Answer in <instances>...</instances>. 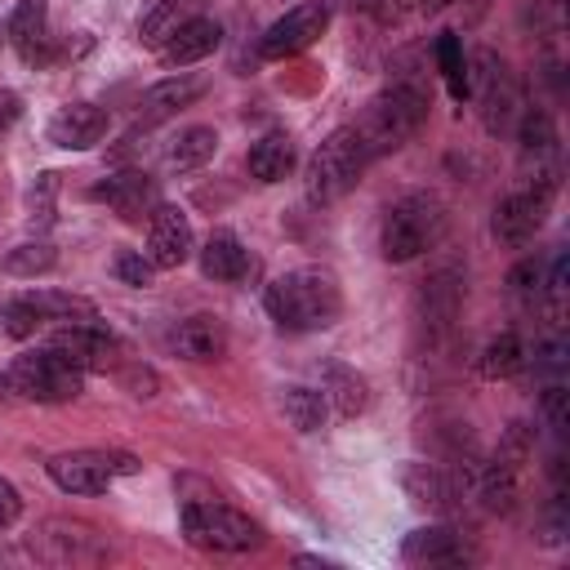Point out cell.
<instances>
[{
    "label": "cell",
    "mask_w": 570,
    "mask_h": 570,
    "mask_svg": "<svg viewBox=\"0 0 570 570\" xmlns=\"http://www.w3.org/2000/svg\"><path fill=\"white\" fill-rule=\"evenodd\" d=\"M263 303H267V316L289 330V334H312V330H330L338 316H343V289H338V276L321 263H303L285 276H276L267 289H263Z\"/></svg>",
    "instance_id": "1"
},
{
    "label": "cell",
    "mask_w": 570,
    "mask_h": 570,
    "mask_svg": "<svg viewBox=\"0 0 570 570\" xmlns=\"http://www.w3.org/2000/svg\"><path fill=\"white\" fill-rule=\"evenodd\" d=\"M80 392H85V370H76L58 347L22 352L0 374V396H18V401L62 405V401H76Z\"/></svg>",
    "instance_id": "2"
},
{
    "label": "cell",
    "mask_w": 570,
    "mask_h": 570,
    "mask_svg": "<svg viewBox=\"0 0 570 570\" xmlns=\"http://www.w3.org/2000/svg\"><path fill=\"white\" fill-rule=\"evenodd\" d=\"M423 120H428V98H423V89L410 85V80H396V85H387L383 94L370 98V107H365L356 134H361V142H365V151H370V160H374V156L396 151L401 142H410Z\"/></svg>",
    "instance_id": "3"
},
{
    "label": "cell",
    "mask_w": 570,
    "mask_h": 570,
    "mask_svg": "<svg viewBox=\"0 0 570 570\" xmlns=\"http://www.w3.org/2000/svg\"><path fill=\"white\" fill-rule=\"evenodd\" d=\"M365 165H370V151H365L356 125H338L312 151V160L303 169V196L312 205H334L338 196H347L356 187V178L365 174Z\"/></svg>",
    "instance_id": "4"
},
{
    "label": "cell",
    "mask_w": 570,
    "mask_h": 570,
    "mask_svg": "<svg viewBox=\"0 0 570 570\" xmlns=\"http://www.w3.org/2000/svg\"><path fill=\"white\" fill-rule=\"evenodd\" d=\"M441 236H445V205L428 191H410L396 205H387L379 249H383L387 263H410L423 249H432Z\"/></svg>",
    "instance_id": "5"
},
{
    "label": "cell",
    "mask_w": 570,
    "mask_h": 570,
    "mask_svg": "<svg viewBox=\"0 0 570 570\" xmlns=\"http://www.w3.org/2000/svg\"><path fill=\"white\" fill-rule=\"evenodd\" d=\"M183 534L187 543L205 548V552H249L263 543L258 521H249L245 512H236L232 503H223L218 494H200V499H183Z\"/></svg>",
    "instance_id": "6"
},
{
    "label": "cell",
    "mask_w": 570,
    "mask_h": 570,
    "mask_svg": "<svg viewBox=\"0 0 570 570\" xmlns=\"http://www.w3.org/2000/svg\"><path fill=\"white\" fill-rule=\"evenodd\" d=\"M468 98H476V111H481V125L490 134H508L521 116V89L508 71V62L494 53V49H476L468 58Z\"/></svg>",
    "instance_id": "7"
},
{
    "label": "cell",
    "mask_w": 570,
    "mask_h": 570,
    "mask_svg": "<svg viewBox=\"0 0 570 570\" xmlns=\"http://www.w3.org/2000/svg\"><path fill=\"white\" fill-rule=\"evenodd\" d=\"M45 472L62 494H102L111 490L116 476H134L138 459L125 450H71V454H53Z\"/></svg>",
    "instance_id": "8"
},
{
    "label": "cell",
    "mask_w": 570,
    "mask_h": 570,
    "mask_svg": "<svg viewBox=\"0 0 570 570\" xmlns=\"http://www.w3.org/2000/svg\"><path fill=\"white\" fill-rule=\"evenodd\" d=\"M552 191H557V178H552V169H543L525 187H517L512 196H503L499 209H494V236L503 245H525L543 227L548 205H552Z\"/></svg>",
    "instance_id": "9"
},
{
    "label": "cell",
    "mask_w": 570,
    "mask_h": 570,
    "mask_svg": "<svg viewBox=\"0 0 570 570\" xmlns=\"http://www.w3.org/2000/svg\"><path fill=\"white\" fill-rule=\"evenodd\" d=\"M49 347H58V352H62L76 370H85V374H107V370H116L120 356H125L120 338H116L98 316L58 325L53 338H49Z\"/></svg>",
    "instance_id": "10"
},
{
    "label": "cell",
    "mask_w": 570,
    "mask_h": 570,
    "mask_svg": "<svg viewBox=\"0 0 570 570\" xmlns=\"http://www.w3.org/2000/svg\"><path fill=\"white\" fill-rule=\"evenodd\" d=\"M325 27H330V9H325L321 0L294 4L285 18H276V22L263 31L258 53H263V58H272V62H276V58H294V53H303L307 45H316Z\"/></svg>",
    "instance_id": "11"
},
{
    "label": "cell",
    "mask_w": 570,
    "mask_h": 570,
    "mask_svg": "<svg viewBox=\"0 0 570 570\" xmlns=\"http://www.w3.org/2000/svg\"><path fill=\"white\" fill-rule=\"evenodd\" d=\"M156 272H174L191 258V218L178 205H156L147 214V249Z\"/></svg>",
    "instance_id": "12"
},
{
    "label": "cell",
    "mask_w": 570,
    "mask_h": 570,
    "mask_svg": "<svg viewBox=\"0 0 570 570\" xmlns=\"http://www.w3.org/2000/svg\"><path fill=\"white\" fill-rule=\"evenodd\" d=\"M9 45L27 67H49L53 62V40H49V9L45 0H18L9 13Z\"/></svg>",
    "instance_id": "13"
},
{
    "label": "cell",
    "mask_w": 570,
    "mask_h": 570,
    "mask_svg": "<svg viewBox=\"0 0 570 570\" xmlns=\"http://www.w3.org/2000/svg\"><path fill=\"white\" fill-rule=\"evenodd\" d=\"M107 129H111V116H107L102 107H94V102H71V107H62V111L49 120V142L62 147V151H89V147H98V142L107 138Z\"/></svg>",
    "instance_id": "14"
},
{
    "label": "cell",
    "mask_w": 570,
    "mask_h": 570,
    "mask_svg": "<svg viewBox=\"0 0 570 570\" xmlns=\"http://www.w3.org/2000/svg\"><path fill=\"white\" fill-rule=\"evenodd\" d=\"M401 557L410 566H463V561H472V548L454 525H423V530L405 534Z\"/></svg>",
    "instance_id": "15"
},
{
    "label": "cell",
    "mask_w": 570,
    "mask_h": 570,
    "mask_svg": "<svg viewBox=\"0 0 570 570\" xmlns=\"http://www.w3.org/2000/svg\"><path fill=\"white\" fill-rule=\"evenodd\" d=\"M401 485L423 508H454V499H463V476L441 463H410L401 472Z\"/></svg>",
    "instance_id": "16"
},
{
    "label": "cell",
    "mask_w": 570,
    "mask_h": 570,
    "mask_svg": "<svg viewBox=\"0 0 570 570\" xmlns=\"http://www.w3.org/2000/svg\"><path fill=\"white\" fill-rule=\"evenodd\" d=\"M223 45V27L214 22V18H191V22H183L156 53H160V62L165 67H191V62H200V58H209L214 49Z\"/></svg>",
    "instance_id": "17"
},
{
    "label": "cell",
    "mask_w": 570,
    "mask_h": 570,
    "mask_svg": "<svg viewBox=\"0 0 570 570\" xmlns=\"http://www.w3.org/2000/svg\"><path fill=\"white\" fill-rule=\"evenodd\" d=\"M94 200H107V205H111L120 218H129V223L147 218V214L160 205L156 183H151L147 174H111L107 183L94 187Z\"/></svg>",
    "instance_id": "18"
},
{
    "label": "cell",
    "mask_w": 570,
    "mask_h": 570,
    "mask_svg": "<svg viewBox=\"0 0 570 570\" xmlns=\"http://www.w3.org/2000/svg\"><path fill=\"white\" fill-rule=\"evenodd\" d=\"M200 94H205V76H191V71L165 76L160 85H151V89L142 94V102H138V116H142L147 125H156V120H169V116H178L183 107H191Z\"/></svg>",
    "instance_id": "19"
},
{
    "label": "cell",
    "mask_w": 570,
    "mask_h": 570,
    "mask_svg": "<svg viewBox=\"0 0 570 570\" xmlns=\"http://www.w3.org/2000/svg\"><path fill=\"white\" fill-rule=\"evenodd\" d=\"M169 347L187 361H218L227 352V325L209 312H196V316L178 321V330L169 334Z\"/></svg>",
    "instance_id": "20"
},
{
    "label": "cell",
    "mask_w": 570,
    "mask_h": 570,
    "mask_svg": "<svg viewBox=\"0 0 570 570\" xmlns=\"http://www.w3.org/2000/svg\"><path fill=\"white\" fill-rule=\"evenodd\" d=\"M249 267H254V258H249V249L240 245L236 232H214L200 249V272L209 281H245Z\"/></svg>",
    "instance_id": "21"
},
{
    "label": "cell",
    "mask_w": 570,
    "mask_h": 570,
    "mask_svg": "<svg viewBox=\"0 0 570 570\" xmlns=\"http://www.w3.org/2000/svg\"><path fill=\"white\" fill-rule=\"evenodd\" d=\"M196 9H200V0H151L142 9V18H138V40L151 45V49H160L183 22L196 18Z\"/></svg>",
    "instance_id": "22"
},
{
    "label": "cell",
    "mask_w": 570,
    "mask_h": 570,
    "mask_svg": "<svg viewBox=\"0 0 570 570\" xmlns=\"http://www.w3.org/2000/svg\"><path fill=\"white\" fill-rule=\"evenodd\" d=\"M40 539L62 543V548H53V552L45 557V561H53V566H67V561H98V557H102L98 534L85 530V525H71V521H45V525H40Z\"/></svg>",
    "instance_id": "23"
},
{
    "label": "cell",
    "mask_w": 570,
    "mask_h": 570,
    "mask_svg": "<svg viewBox=\"0 0 570 570\" xmlns=\"http://www.w3.org/2000/svg\"><path fill=\"white\" fill-rule=\"evenodd\" d=\"M218 151V134L209 125H187L169 147H165V169L174 174H187V169H200L205 160H214Z\"/></svg>",
    "instance_id": "24"
},
{
    "label": "cell",
    "mask_w": 570,
    "mask_h": 570,
    "mask_svg": "<svg viewBox=\"0 0 570 570\" xmlns=\"http://www.w3.org/2000/svg\"><path fill=\"white\" fill-rule=\"evenodd\" d=\"M325 405H334L343 419H356L365 405H370V387H365V379L352 370V365H325Z\"/></svg>",
    "instance_id": "25"
},
{
    "label": "cell",
    "mask_w": 570,
    "mask_h": 570,
    "mask_svg": "<svg viewBox=\"0 0 570 570\" xmlns=\"http://www.w3.org/2000/svg\"><path fill=\"white\" fill-rule=\"evenodd\" d=\"M245 165H249V174H254L258 183H281V178L294 169V142H289V134H263V138L249 147Z\"/></svg>",
    "instance_id": "26"
},
{
    "label": "cell",
    "mask_w": 570,
    "mask_h": 570,
    "mask_svg": "<svg viewBox=\"0 0 570 570\" xmlns=\"http://www.w3.org/2000/svg\"><path fill=\"white\" fill-rule=\"evenodd\" d=\"M525 365H530V352H525L521 334H512V330L494 334V338L481 347V361H476V370H481L485 379H512V374H521Z\"/></svg>",
    "instance_id": "27"
},
{
    "label": "cell",
    "mask_w": 570,
    "mask_h": 570,
    "mask_svg": "<svg viewBox=\"0 0 570 570\" xmlns=\"http://www.w3.org/2000/svg\"><path fill=\"white\" fill-rule=\"evenodd\" d=\"M281 410H285L289 428H298V432H316V428H325V414H330L325 392H312V387H298V383L281 392Z\"/></svg>",
    "instance_id": "28"
},
{
    "label": "cell",
    "mask_w": 570,
    "mask_h": 570,
    "mask_svg": "<svg viewBox=\"0 0 570 570\" xmlns=\"http://www.w3.org/2000/svg\"><path fill=\"white\" fill-rule=\"evenodd\" d=\"M436 67H441V80H445L450 98L463 102L468 98V53H463V40L454 31L436 36Z\"/></svg>",
    "instance_id": "29"
},
{
    "label": "cell",
    "mask_w": 570,
    "mask_h": 570,
    "mask_svg": "<svg viewBox=\"0 0 570 570\" xmlns=\"http://www.w3.org/2000/svg\"><path fill=\"white\" fill-rule=\"evenodd\" d=\"M27 298L36 303V312L45 316V325H49V321L67 325V321H89V316H98L89 298L67 294V289H36V294H27Z\"/></svg>",
    "instance_id": "30"
},
{
    "label": "cell",
    "mask_w": 570,
    "mask_h": 570,
    "mask_svg": "<svg viewBox=\"0 0 570 570\" xmlns=\"http://www.w3.org/2000/svg\"><path fill=\"white\" fill-rule=\"evenodd\" d=\"M58 263V254H53V245H45V240H27V245H18V249H9L4 258H0V267L9 272V276H40V272H49Z\"/></svg>",
    "instance_id": "31"
},
{
    "label": "cell",
    "mask_w": 570,
    "mask_h": 570,
    "mask_svg": "<svg viewBox=\"0 0 570 570\" xmlns=\"http://www.w3.org/2000/svg\"><path fill=\"white\" fill-rule=\"evenodd\" d=\"M0 330H4L9 338H31L36 330H45V316H40L36 303L22 294V298H9V303L0 307Z\"/></svg>",
    "instance_id": "32"
},
{
    "label": "cell",
    "mask_w": 570,
    "mask_h": 570,
    "mask_svg": "<svg viewBox=\"0 0 570 570\" xmlns=\"http://www.w3.org/2000/svg\"><path fill=\"white\" fill-rule=\"evenodd\" d=\"M517 138H521V151H548L552 147V120L543 107H521L517 116Z\"/></svg>",
    "instance_id": "33"
},
{
    "label": "cell",
    "mask_w": 570,
    "mask_h": 570,
    "mask_svg": "<svg viewBox=\"0 0 570 570\" xmlns=\"http://www.w3.org/2000/svg\"><path fill=\"white\" fill-rule=\"evenodd\" d=\"M116 276H120L125 285H134V289H147L151 276H156V267H151L147 254H129V249H120V254H116Z\"/></svg>",
    "instance_id": "34"
},
{
    "label": "cell",
    "mask_w": 570,
    "mask_h": 570,
    "mask_svg": "<svg viewBox=\"0 0 570 570\" xmlns=\"http://www.w3.org/2000/svg\"><path fill=\"white\" fill-rule=\"evenodd\" d=\"M18 517H22V494H18V485H13V481H4V476H0V530H9Z\"/></svg>",
    "instance_id": "35"
},
{
    "label": "cell",
    "mask_w": 570,
    "mask_h": 570,
    "mask_svg": "<svg viewBox=\"0 0 570 570\" xmlns=\"http://www.w3.org/2000/svg\"><path fill=\"white\" fill-rule=\"evenodd\" d=\"M539 281H543V272H539V263H534V258L517 263V267H512V276H508V285H512L517 294H534V289H539Z\"/></svg>",
    "instance_id": "36"
},
{
    "label": "cell",
    "mask_w": 570,
    "mask_h": 570,
    "mask_svg": "<svg viewBox=\"0 0 570 570\" xmlns=\"http://www.w3.org/2000/svg\"><path fill=\"white\" fill-rule=\"evenodd\" d=\"M120 379H125V387H129L134 396H151V392H156V374H151L147 365H120Z\"/></svg>",
    "instance_id": "37"
},
{
    "label": "cell",
    "mask_w": 570,
    "mask_h": 570,
    "mask_svg": "<svg viewBox=\"0 0 570 570\" xmlns=\"http://www.w3.org/2000/svg\"><path fill=\"white\" fill-rule=\"evenodd\" d=\"M18 116H22V98L13 89H0V138L18 125Z\"/></svg>",
    "instance_id": "38"
},
{
    "label": "cell",
    "mask_w": 570,
    "mask_h": 570,
    "mask_svg": "<svg viewBox=\"0 0 570 570\" xmlns=\"http://www.w3.org/2000/svg\"><path fill=\"white\" fill-rule=\"evenodd\" d=\"M543 414H548V423L561 432L566 428V414H561V387H548L543 392Z\"/></svg>",
    "instance_id": "39"
},
{
    "label": "cell",
    "mask_w": 570,
    "mask_h": 570,
    "mask_svg": "<svg viewBox=\"0 0 570 570\" xmlns=\"http://www.w3.org/2000/svg\"><path fill=\"white\" fill-rule=\"evenodd\" d=\"M445 4H450V0H432V4H428V9H445Z\"/></svg>",
    "instance_id": "40"
}]
</instances>
